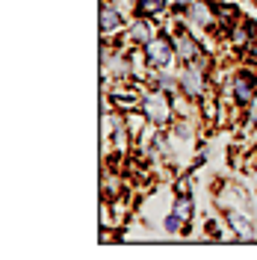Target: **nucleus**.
Here are the masks:
<instances>
[{
    "instance_id": "20e7f679",
    "label": "nucleus",
    "mask_w": 257,
    "mask_h": 260,
    "mask_svg": "<svg viewBox=\"0 0 257 260\" xmlns=\"http://www.w3.org/2000/svg\"><path fill=\"white\" fill-rule=\"evenodd\" d=\"M127 24H130L127 12H121L110 0H101V42H113L115 45L127 32Z\"/></svg>"
},
{
    "instance_id": "9b49d317",
    "label": "nucleus",
    "mask_w": 257,
    "mask_h": 260,
    "mask_svg": "<svg viewBox=\"0 0 257 260\" xmlns=\"http://www.w3.org/2000/svg\"><path fill=\"white\" fill-rule=\"evenodd\" d=\"M148 89H157L166 95H177L180 83H177V68H154L148 77Z\"/></svg>"
},
{
    "instance_id": "f03ea898",
    "label": "nucleus",
    "mask_w": 257,
    "mask_h": 260,
    "mask_svg": "<svg viewBox=\"0 0 257 260\" xmlns=\"http://www.w3.org/2000/svg\"><path fill=\"white\" fill-rule=\"evenodd\" d=\"M175 53H177V65H189V62H210L216 59L204 45V36L195 32L192 27L175 32Z\"/></svg>"
},
{
    "instance_id": "dca6fc26",
    "label": "nucleus",
    "mask_w": 257,
    "mask_h": 260,
    "mask_svg": "<svg viewBox=\"0 0 257 260\" xmlns=\"http://www.w3.org/2000/svg\"><path fill=\"white\" fill-rule=\"evenodd\" d=\"M192 3L195 0H172V12H175V15H186Z\"/></svg>"
},
{
    "instance_id": "6e6552de",
    "label": "nucleus",
    "mask_w": 257,
    "mask_h": 260,
    "mask_svg": "<svg viewBox=\"0 0 257 260\" xmlns=\"http://www.w3.org/2000/svg\"><path fill=\"white\" fill-rule=\"evenodd\" d=\"M222 219L240 243H257V216H251L248 207H225Z\"/></svg>"
},
{
    "instance_id": "7ed1b4c3",
    "label": "nucleus",
    "mask_w": 257,
    "mask_h": 260,
    "mask_svg": "<svg viewBox=\"0 0 257 260\" xmlns=\"http://www.w3.org/2000/svg\"><path fill=\"white\" fill-rule=\"evenodd\" d=\"M228 86H231V92H234L237 107H242V110H245V107H248V104L257 98V65L240 62Z\"/></svg>"
},
{
    "instance_id": "f3484780",
    "label": "nucleus",
    "mask_w": 257,
    "mask_h": 260,
    "mask_svg": "<svg viewBox=\"0 0 257 260\" xmlns=\"http://www.w3.org/2000/svg\"><path fill=\"white\" fill-rule=\"evenodd\" d=\"M251 3H254V6H257V0H251Z\"/></svg>"
},
{
    "instance_id": "9d476101",
    "label": "nucleus",
    "mask_w": 257,
    "mask_h": 260,
    "mask_svg": "<svg viewBox=\"0 0 257 260\" xmlns=\"http://www.w3.org/2000/svg\"><path fill=\"white\" fill-rule=\"evenodd\" d=\"M198 121H204L207 127L222 124V101H219V89L216 86L198 101Z\"/></svg>"
},
{
    "instance_id": "ddd939ff",
    "label": "nucleus",
    "mask_w": 257,
    "mask_h": 260,
    "mask_svg": "<svg viewBox=\"0 0 257 260\" xmlns=\"http://www.w3.org/2000/svg\"><path fill=\"white\" fill-rule=\"evenodd\" d=\"M124 124H127V130L133 133V139H136V136L148 127V115H145L142 110H130V113H124Z\"/></svg>"
},
{
    "instance_id": "4468645a",
    "label": "nucleus",
    "mask_w": 257,
    "mask_h": 260,
    "mask_svg": "<svg viewBox=\"0 0 257 260\" xmlns=\"http://www.w3.org/2000/svg\"><path fill=\"white\" fill-rule=\"evenodd\" d=\"M183 225H186V222H183V219H180V216H177V213L172 210V207H169V210L163 213V231H166L169 237H180Z\"/></svg>"
},
{
    "instance_id": "2eb2a0df",
    "label": "nucleus",
    "mask_w": 257,
    "mask_h": 260,
    "mask_svg": "<svg viewBox=\"0 0 257 260\" xmlns=\"http://www.w3.org/2000/svg\"><path fill=\"white\" fill-rule=\"evenodd\" d=\"M204 234H207L210 240H225V231H222V225H219L216 216H210L207 222H204Z\"/></svg>"
},
{
    "instance_id": "f8f14e48",
    "label": "nucleus",
    "mask_w": 257,
    "mask_h": 260,
    "mask_svg": "<svg viewBox=\"0 0 257 260\" xmlns=\"http://www.w3.org/2000/svg\"><path fill=\"white\" fill-rule=\"evenodd\" d=\"M172 210L183 222H192L195 219V195H172Z\"/></svg>"
},
{
    "instance_id": "f257e3e1",
    "label": "nucleus",
    "mask_w": 257,
    "mask_h": 260,
    "mask_svg": "<svg viewBox=\"0 0 257 260\" xmlns=\"http://www.w3.org/2000/svg\"><path fill=\"white\" fill-rule=\"evenodd\" d=\"M139 110L148 115V121H154V124H157V127H163V130H169V127L177 121V113H175V104H172V95L157 92V89H145Z\"/></svg>"
},
{
    "instance_id": "0eeeda50",
    "label": "nucleus",
    "mask_w": 257,
    "mask_h": 260,
    "mask_svg": "<svg viewBox=\"0 0 257 260\" xmlns=\"http://www.w3.org/2000/svg\"><path fill=\"white\" fill-rule=\"evenodd\" d=\"M163 32V21L157 18H148V15H130V24H127V32L121 36V45H136V48H145L154 36Z\"/></svg>"
},
{
    "instance_id": "1a4fd4ad",
    "label": "nucleus",
    "mask_w": 257,
    "mask_h": 260,
    "mask_svg": "<svg viewBox=\"0 0 257 260\" xmlns=\"http://www.w3.org/2000/svg\"><path fill=\"white\" fill-rule=\"evenodd\" d=\"M183 18L195 32H219V15H216L213 0H195Z\"/></svg>"
},
{
    "instance_id": "39448f33",
    "label": "nucleus",
    "mask_w": 257,
    "mask_h": 260,
    "mask_svg": "<svg viewBox=\"0 0 257 260\" xmlns=\"http://www.w3.org/2000/svg\"><path fill=\"white\" fill-rule=\"evenodd\" d=\"M145 56L151 68H177V53H175V36L172 32H160L145 45Z\"/></svg>"
},
{
    "instance_id": "a211bd4d",
    "label": "nucleus",
    "mask_w": 257,
    "mask_h": 260,
    "mask_svg": "<svg viewBox=\"0 0 257 260\" xmlns=\"http://www.w3.org/2000/svg\"><path fill=\"white\" fill-rule=\"evenodd\" d=\"M254 154H257V145H254Z\"/></svg>"
},
{
    "instance_id": "423d86ee",
    "label": "nucleus",
    "mask_w": 257,
    "mask_h": 260,
    "mask_svg": "<svg viewBox=\"0 0 257 260\" xmlns=\"http://www.w3.org/2000/svg\"><path fill=\"white\" fill-rule=\"evenodd\" d=\"M142 86H136L133 80H115L104 95L110 98V104H113L115 113H130V110H139V104H142Z\"/></svg>"
}]
</instances>
